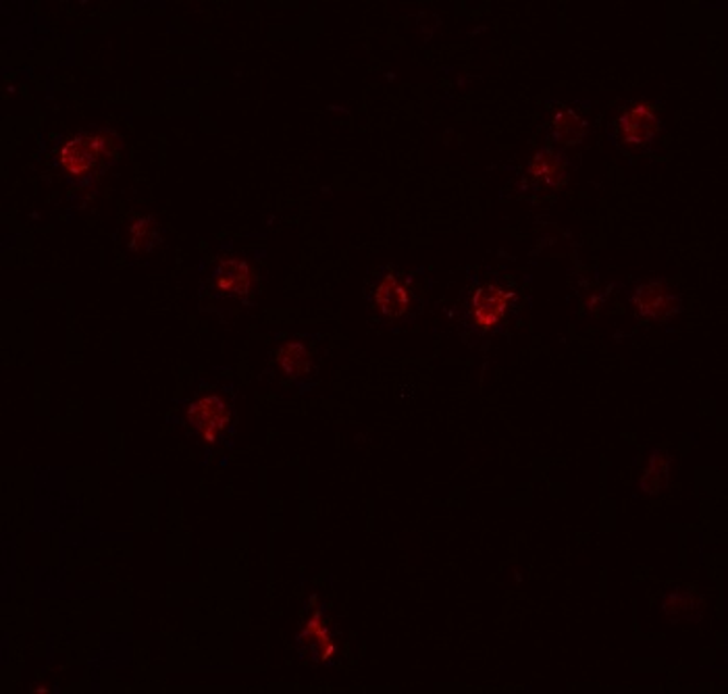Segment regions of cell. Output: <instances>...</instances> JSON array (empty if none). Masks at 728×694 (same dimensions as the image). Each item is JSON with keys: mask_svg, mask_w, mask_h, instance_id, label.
<instances>
[{"mask_svg": "<svg viewBox=\"0 0 728 694\" xmlns=\"http://www.w3.org/2000/svg\"><path fill=\"white\" fill-rule=\"evenodd\" d=\"M662 609L670 620L677 622H698L704 611V602L695 591L675 588L662 599Z\"/></svg>", "mask_w": 728, "mask_h": 694, "instance_id": "8fae6325", "label": "cell"}, {"mask_svg": "<svg viewBox=\"0 0 728 694\" xmlns=\"http://www.w3.org/2000/svg\"><path fill=\"white\" fill-rule=\"evenodd\" d=\"M159 225L152 216H136L127 227V246L136 255H146L159 244Z\"/></svg>", "mask_w": 728, "mask_h": 694, "instance_id": "5bb4252c", "label": "cell"}, {"mask_svg": "<svg viewBox=\"0 0 728 694\" xmlns=\"http://www.w3.org/2000/svg\"><path fill=\"white\" fill-rule=\"evenodd\" d=\"M515 301L517 294L513 289H504L494 283L481 285L470 300L472 323L483 331H494L506 321Z\"/></svg>", "mask_w": 728, "mask_h": 694, "instance_id": "5b68a950", "label": "cell"}, {"mask_svg": "<svg viewBox=\"0 0 728 694\" xmlns=\"http://www.w3.org/2000/svg\"><path fill=\"white\" fill-rule=\"evenodd\" d=\"M296 645L312 666H328L337 655V641L331 628L328 607L314 595L308 605L305 622L296 634Z\"/></svg>", "mask_w": 728, "mask_h": 694, "instance_id": "7a4b0ae2", "label": "cell"}, {"mask_svg": "<svg viewBox=\"0 0 728 694\" xmlns=\"http://www.w3.org/2000/svg\"><path fill=\"white\" fill-rule=\"evenodd\" d=\"M670 474H673L670 454L662 447L652 449V454L647 456V463L641 472V479H639V491L643 495L656 497L670 483Z\"/></svg>", "mask_w": 728, "mask_h": 694, "instance_id": "30bf717a", "label": "cell"}, {"mask_svg": "<svg viewBox=\"0 0 728 694\" xmlns=\"http://www.w3.org/2000/svg\"><path fill=\"white\" fill-rule=\"evenodd\" d=\"M121 150V138L111 129L75 134L59 146V164L71 179H84L113 161Z\"/></svg>", "mask_w": 728, "mask_h": 694, "instance_id": "6da1fadb", "label": "cell"}, {"mask_svg": "<svg viewBox=\"0 0 728 694\" xmlns=\"http://www.w3.org/2000/svg\"><path fill=\"white\" fill-rule=\"evenodd\" d=\"M589 125L585 116L572 109H560L552 119V139L558 146H577L588 138Z\"/></svg>", "mask_w": 728, "mask_h": 694, "instance_id": "7c38bea8", "label": "cell"}, {"mask_svg": "<svg viewBox=\"0 0 728 694\" xmlns=\"http://www.w3.org/2000/svg\"><path fill=\"white\" fill-rule=\"evenodd\" d=\"M257 275L250 262L242 258H227L217 264L212 285L223 296H235V298H248L255 289Z\"/></svg>", "mask_w": 728, "mask_h": 694, "instance_id": "9c48e42d", "label": "cell"}, {"mask_svg": "<svg viewBox=\"0 0 728 694\" xmlns=\"http://www.w3.org/2000/svg\"><path fill=\"white\" fill-rule=\"evenodd\" d=\"M412 303V294L408 281L399 277L394 269H387L383 277L377 281L373 292V306L379 317L385 321H399L408 314Z\"/></svg>", "mask_w": 728, "mask_h": 694, "instance_id": "52a82bcc", "label": "cell"}, {"mask_svg": "<svg viewBox=\"0 0 728 694\" xmlns=\"http://www.w3.org/2000/svg\"><path fill=\"white\" fill-rule=\"evenodd\" d=\"M275 364H277L280 374H283L285 379H289V381L300 379L310 367V351L303 342L289 339L277 349Z\"/></svg>", "mask_w": 728, "mask_h": 694, "instance_id": "4fadbf2b", "label": "cell"}, {"mask_svg": "<svg viewBox=\"0 0 728 694\" xmlns=\"http://www.w3.org/2000/svg\"><path fill=\"white\" fill-rule=\"evenodd\" d=\"M620 144L634 150L652 146L659 132V119L656 111L645 102H634L616 121Z\"/></svg>", "mask_w": 728, "mask_h": 694, "instance_id": "8992f818", "label": "cell"}, {"mask_svg": "<svg viewBox=\"0 0 728 694\" xmlns=\"http://www.w3.org/2000/svg\"><path fill=\"white\" fill-rule=\"evenodd\" d=\"M186 420L200 439L212 445L230 429L232 408L219 394L200 395L189 404Z\"/></svg>", "mask_w": 728, "mask_h": 694, "instance_id": "277c9868", "label": "cell"}, {"mask_svg": "<svg viewBox=\"0 0 728 694\" xmlns=\"http://www.w3.org/2000/svg\"><path fill=\"white\" fill-rule=\"evenodd\" d=\"M527 175L545 191L560 189L568 184V159L558 148H540L527 164Z\"/></svg>", "mask_w": 728, "mask_h": 694, "instance_id": "ba28073f", "label": "cell"}, {"mask_svg": "<svg viewBox=\"0 0 728 694\" xmlns=\"http://www.w3.org/2000/svg\"><path fill=\"white\" fill-rule=\"evenodd\" d=\"M631 303L639 319L652 323H666L681 314L682 300L664 278L639 283L631 294Z\"/></svg>", "mask_w": 728, "mask_h": 694, "instance_id": "3957f363", "label": "cell"}]
</instances>
